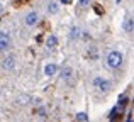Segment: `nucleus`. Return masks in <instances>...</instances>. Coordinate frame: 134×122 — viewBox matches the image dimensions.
Listing matches in <instances>:
<instances>
[{"instance_id":"nucleus-1","label":"nucleus","mask_w":134,"mask_h":122,"mask_svg":"<svg viewBox=\"0 0 134 122\" xmlns=\"http://www.w3.org/2000/svg\"><path fill=\"white\" fill-rule=\"evenodd\" d=\"M105 63H107V66L110 69H119L122 66V63H124V56H122L121 51L112 49V51H109L107 58H105Z\"/></svg>"},{"instance_id":"nucleus-2","label":"nucleus","mask_w":134,"mask_h":122,"mask_svg":"<svg viewBox=\"0 0 134 122\" xmlns=\"http://www.w3.org/2000/svg\"><path fill=\"white\" fill-rule=\"evenodd\" d=\"M93 86H95L97 90H100V92L107 93L109 90L112 88V83H110V80H107V78H102V76H95V78H93Z\"/></svg>"},{"instance_id":"nucleus-3","label":"nucleus","mask_w":134,"mask_h":122,"mask_svg":"<svg viewBox=\"0 0 134 122\" xmlns=\"http://www.w3.org/2000/svg\"><path fill=\"white\" fill-rule=\"evenodd\" d=\"M127 103H129V98H121V100H119V103H117V107H114V109H112V112H110V115H109V119H110V120L117 119V117L122 114V110L126 109V105H127Z\"/></svg>"},{"instance_id":"nucleus-4","label":"nucleus","mask_w":134,"mask_h":122,"mask_svg":"<svg viewBox=\"0 0 134 122\" xmlns=\"http://www.w3.org/2000/svg\"><path fill=\"white\" fill-rule=\"evenodd\" d=\"M24 20H26V26L27 27H34L37 24V20H39V14H37L36 10H31V12L26 15V19H24Z\"/></svg>"},{"instance_id":"nucleus-5","label":"nucleus","mask_w":134,"mask_h":122,"mask_svg":"<svg viewBox=\"0 0 134 122\" xmlns=\"http://www.w3.org/2000/svg\"><path fill=\"white\" fill-rule=\"evenodd\" d=\"M9 46H10V36L7 32H0V53L7 51Z\"/></svg>"},{"instance_id":"nucleus-6","label":"nucleus","mask_w":134,"mask_h":122,"mask_svg":"<svg viewBox=\"0 0 134 122\" xmlns=\"http://www.w3.org/2000/svg\"><path fill=\"white\" fill-rule=\"evenodd\" d=\"M2 68L3 69H14L15 68V56H12V54H9V56L5 58V60L2 61Z\"/></svg>"},{"instance_id":"nucleus-7","label":"nucleus","mask_w":134,"mask_h":122,"mask_svg":"<svg viewBox=\"0 0 134 122\" xmlns=\"http://www.w3.org/2000/svg\"><path fill=\"white\" fill-rule=\"evenodd\" d=\"M58 65H54V63H48V65L44 66V75L46 76H54L56 73H58Z\"/></svg>"},{"instance_id":"nucleus-8","label":"nucleus","mask_w":134,"mask_h":122,"mask_svg":"<svg viewBox=\"0 0 134 122\" xmlns=\"http://www.w3.org/2000/svg\"><path fill=\"white\" fill-rule=\"evenodd\" d=\"M56 46H58V37H56L54 34H49V36L46 37V48H48V49H54Z\"/></svg>"},{"instance_id":"nucleus-9","label":"nucleus","mask_w":134,"mask_h":122,"mask_svg":"<svg viewBox=\"0 0 134 122\" xmlns=\"http://www.w3.org/2000/svg\"><path fill=\"white\" fill-rule=\"evenodd\" d=\"M71 76H73L71 66H63V68H61V78L66 80V82H70V78H71Z\"/></svg>"},{"instance_id":"nucleus-10","label":"nucleus","mask_w":134,"mask_h":122,"mask_svg":"<svg viewBox=\"0 0 134 122\" xmlns=\"http://www.w3.org/2000/svg\"><path fill=\"white\" fill-rule=\"evenodd\" d=\"M132 29H134V20H132V17L129 15V17L124 19V31L129 32V34H132Z\"/></svg>"},{"instance_id":"nucleus-11","label":"nucleus","mask_w":134,"mask_h":122,"mask_svg":"<svg viewBox=\"0 0 134 122\" xmlns=\"http://www.w3.org/2000/svg\"><path fill=\"white\" fill-rule=\"evenodd\" d=\"M80 34H82V31H80V27H71L70 29V39L75 41V39H80Z\"/></svg>"},{"instance_id":"nucleus-12","label":"nucleus","mask_w":134,"mask_h":122,"mask_svg":"<svg viewBox=\"0 0 134 122\" xmlns=\"http://www.w3.org/2000/svg\"><path fill=\"white\" fill-rule=\"evenodd\" d=\"M48 12L49 14H58L59 12V3L54 2V0H53V2H49L48 3Z\"/></svg>"},{"instance_id":"nucleus-13","label":"nucleus","mask_w":134,"mask_h":122,"mask_svg":"<svg viewBox=\"0 0 134 122\" xmlns=\"http://www.w3.org/2000/svg\"><path fill=\"white\" fill-rule=\"evenodd\" d=\"M17 102H19L20 105H27V103L31 102V97L29 95H20L19 98H17Z\"/></svg>"},{"instance_id":"nucleus-14","label":"nucleus","mask_w":134,"mask_h":122,"mask_svg":"<svg viewBox=\"0 0 134 122\" xmlns=\"http://www.w3.org/2000/svg\"><path fill=\"white\" fill-rule=\"evenodd\" d=\"M75 119H76V120H80V122H87V120H88V114H85V112H78V114L75 115Z\"/></svg>"},{"instance_id":"nucleus-15","label":"nucleus","mask_w":134,"mask_h":122,"mask_svg":"<svg viewBox=\"0 0 134 122\" xmlns=\"http://www.w3.org/2000/svg\"><path fill=\"white\" fill-rule=\"evenodd\" d=\"M90 2H92V0H78V2H76V5L82 7V9H85V7L90 5Z\"/></svg>"},{"instance_id":"nucleus-16","label":"nucleus","mask_w":134,"mask_h":122,"mask_svg":"<svg viewBox=\"0 0 134 122\" xmlns=\"http://www.w3.org/2000/svg\"><path fill=\"white\" fill-rule=\"evenodd\" d=\"M3 10H5V7H3V3H2V2H0V14H2V12H3Z\"/></svg>"}]
</instances>
